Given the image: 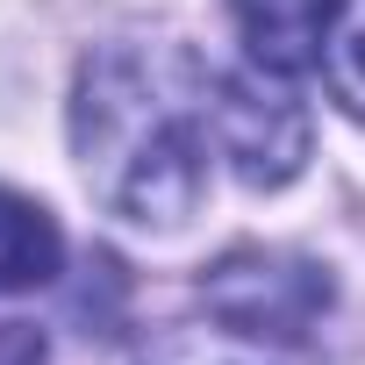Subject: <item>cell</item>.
Returning <instances> with one entry per match:
<instances>
[{
    "instance_id": "6da1fadb",
    "label": "cell",
    "mask_w": 365,
    "mask_h": 365,
    "mask_svg": "<svg viewBox=\"0 0 365 365\" xmlns=\"http://www.w3.org/2000/svg\"><path fill=\"white\" fill-rule=\"evenodd\" d=\"M208 86L215 72L187 51L101 43L79 65L72 150L101 208L143 230H179L208 194Z\"/></svg>"
},
{
    "instance_id": "7a4b0ae2",
    "label": "cell",
    "mask_w": 365,
    "mask_h": 365,
    "mask_svg": "<svg viewBox=\"0 0 365 365\" xmlns=\"http://www.w3.org/2000/svg\"><path fill=\"white\" fill-rule=\"evenodd\" d=\"M201 308L258 344V351H301L308 329L329 315V272L315 258H294V251H265V244H244V251H222L201 279Z\"/></svg>"
},
{
    "instance_id": "3957f363",
    "label": "cell",
    "mask_w": 365,
    "mask_h": 365,
    "mask_svg": "<svg viewBox=\"0 0 365 365\" xmlns=\"http://www.w3.org/2000/svg\"><path fill=\"white\" fill-rule=\"evenodd\" d=\"M208 136L237 165L244 187H287V179L301 172V158H308L301 101L265 86V79H244V72L237 79L215 72V86H208Z\"/></svg>"
},
{
    "instance_id": "277c9868",
    "label": "cell",
    "mask_w": 365,
    "mask_h": 365,
    "mask_svg": "<svg viewBox=\"0 0 365 365\" xmlns=\"http://www.w3.org/2000/svg\"><path fill=\"white\" fill-rule=\"evenodd\" d=\"M230 8H237V29H244L251 58H258L272 79H294V72L322 65L336 0H230Z\"/></svg>"
},
{
    "instance_id": "5b68a950",
    "label": "cell",
    "mask_w": 365,
    "mask_h": 365,
    "mask_svg": "<svg viewBox=\"0 0 365 365\" xmlns=\"http://www.w3.org/2000/svg\"><path fill=\"white\" fill-rule=\"evenodd\" d=\"M58 265H65V237H58V222H51L36 201H22V194L0 187V294L51 287Z\"/></svg>"
},
{
    "instance_id": "8992f818",
    "label": "cell",
    "mask_w": 365,
    "mask_h": 365,
    "mask_svg": "<svg viewBox=\"0 0 365 365\" xmlns=\"http://www.w3.org/2000/svg\"><path fill=\"white\" fill-rule=\"evenodd\" d=\"M322 72H329V93L344 101V115L365 122V0H336V22H329V43H322Z\"/></svg>"
},
{
    "instance_id": "52a82bcc",
    "label": "cell",
    "mask_w": 365,
    "mask_h": 365,
    "mask_svg": "<svg viewBox=\"0 0 365 365\" xmlns=\"http://www.w3.org/2000/svg\"><path fill=\"white\" fill-rule=\"evenodd\" d=\"M0 365H51L43 329H29V322H0Z\"/></svg>"
},
{
    "instance_id": "ba28073f",
    "label": "cell",
    "mask_w": 365,
    "mask_h": 365,
    "mask_svg": "<svg viewBox=\"0 0 365 365\" xmlns=\"http://www.w3.org/2000/svg\"><path fill=\"white\" fill-rule=\"evenodd\" d=\"M165 365H194V358H165ZM208 365H230V358H208Z\"/></svg>"
}]
</instances>
